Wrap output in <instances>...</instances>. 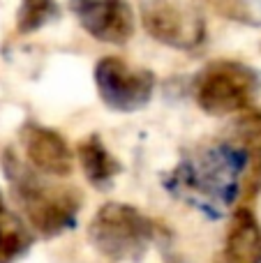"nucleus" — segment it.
I'll return each instance as SVG.
<instances>
[{
    "instance_id": "f257e3e1",
    "label": "nucleus",
    "mask_w": 261,
    "mask_h": 263,
    "mask_svg": "<svg viewBox=\"0 0 261 263\" xmlns=\"http://www.w3.org/2000/svg\"><path fill=\"white\" fill-rule=\"evenodd\" d=\"M248 164L250 155L238 143L222 139L206 143L194 155H188L171 171L164 185L199 208L220 213L240 196Z\"/></svg>"
},
{
    "instance_id": "1a4fd4ad",
    "label": "nucleus",
    "mask_w": 261,
    "mask_h": 263,
    "mask_svg": "<svg viewBox=\"0 0 261 263\" xmlns=\"http://www.w3.org/2000/svg\"><path fill=\"white\" fill-rule=\"evenodd\" d=\"M215 263H261V224L250 208L234 210Z\"/></svg>"
},
{
    "instance_id": "7ed1b4c3",
    "label": "nucleus",
    "mask_w": 261,
    "mask_h": 263,
    "mask_svg": "<svg viewBox=\"0 0 261 263\" xmlns=\"http://www.w3.org/2000/svg\"><path fill=\"white\" fill-rule=\"evenodd\" d=\"M155 224L139 208L111 201L88 224V240L102 256L118 263H139L155 240Z\"/></svg>"
},
{
    "instance_id": "39448f33",
    "label": "nucleus",
    "mask_w": 261,
    "mask_h": 263,
    "mask_svg": "<svg viewBox=\"0 0 261 263\" xmlns=\"http://www.w3.org/2000/svg\"><path fill=\"white\" fill-rule=\"evenodd\" d=\"M143 30L155 42L194 51L206 40V18L194 0H139Z\"/></svg>"
},
{
    "instance_id": "0eeeda50",
    "label": "nucleus",
    "mask_w": 261,
    "mask_h": 263,
    "mask_svg": "<svg viewBox=\"0 0 261 263\" xmlns=\"http://www.w3.org/2000/svg\"><path fill=\"white\" fill-rule=\"evenodd\" d=\"M69 9L97 42L123 46L134 35V12L127 0H69Z\"/></svg>"
},
{
    "instance_id": "9b49d317",
    "label": "nucleus",
    "mask_w": 261,
    "mask_h": 263,
    "mask_svg": "<svg viewBox=\"0 0 261 263\" xmlns=\"http://www.w3.org/2000/svg\"><path fill=\"white\" fill-rule=\"evenodd\" d=\"M32 245V229L26 219L14 215L0 194V263H14Z\"/></svg>"
},
{
    "instance_id": "ddd939ff",
    "label": "nucleus",
    "mask_w": 261,
    "mask_h": 263,
    "mask_svg": "<svg viewBox=\"0 0 261 263\" xmlns=\"http://www.w3.org/2000/svg\"><path fill=\"white\" fill-rule=\"evenodd\" d=\"M227 14L248 26H261V0H229Z\"/></svg>"
},
{
    "instance_id": "20e7f679",
    "label": "nucleus",
    "mask_w": 261,
    "mask_h": 263,
    "mask_svg": "<svg viewBox=\"0 0 261 263\" xmlns=\"http://www.w3.org/2000/svg\"><path fill=\"white\" fill-rule=\"evenodd\" d=\"M259 74L240 60H211L197 72L192 92L197 106L208 116L245 111L259 92Z\"/></svg>"
},
{
    "instance_id": "9d476101",
    "label": "nucleus",
    "mask_w": 261,
    "mask_h": 263,
    "mask_svg": "<svg viewBox=\"0 0 261 263\" xmlns=\"http://www.w3.org/2000/svg\"><path fill=\"white\" fill-rule=\"evenodd\" d=\"M77 157L86 173L88 182L97 190H106L120 173V162L109 153L104 141L97 134H90L77 145Z\"/></svg>"
},
{
    "instance_id": "f8f14e48",
    "label": "nucleus",
    "mask_w": 261,
    "mask_h": 263,
    "mask_svg": "<svg viewBox=\"0 0 261 263\" xmlns=\"http://www.w3.org/2000/svg\"><path fill=\"white\" fill-rule=\"evenodd\" d=\"M60 18V7L55 0H21L16 9V32L30 35L40 28Z\"/></svg>"
},
{
    "instance_id": "423d86ee",
    "label": "nucleus",
    "mask_w": 261,
    "mask_h": 263,
    "mask_svg": "<svg viewBox=\"0 0 261 263\" xmlns=\"http://www.w3.org/2000/svg\"><path fill=\"white\" fill-rule=\"evenodd\" d=\"M92 77L104 106L118 114L141 111L155 92V74L151 69L134 67L116 55H104L97 60Z\"/></svg>"
},
{
    "instance_id": "f03ea898",
    "label": "nucleus",
    "mask_w": 261,
    "mask_h": 263,
    "mask_svg": "<svg viewBox=\"0 0 261 263\" xmlns=\"http://www.w3.org/2000/svg\"><path fill=\"white\" fill-rule=\"evenodd\" d=\"M3 168L9 180L12 194L28 227L42 238H55L77 227L83 196L77 187L51 185L44 173L23 164L12 150H5Z\"/></svg>"
},
{
    "instance_id": "6e6552de",
    "label": "nucleus",
    "mask_w": 261,
    "mask_h": 263,
    "mask_svg": "<svg viewBox=\"0 0 261 263\" xmlns=\"http://www.w3.org/2000/svg\"><path fill=\"white\" fill-rule=\"evenodd\" d=\"M21 145L26 162L35 171L53 178H67L74 168V155L67 141L55 129L37 123H26L21 127Z\"/></svg>"
}]
</instances>
